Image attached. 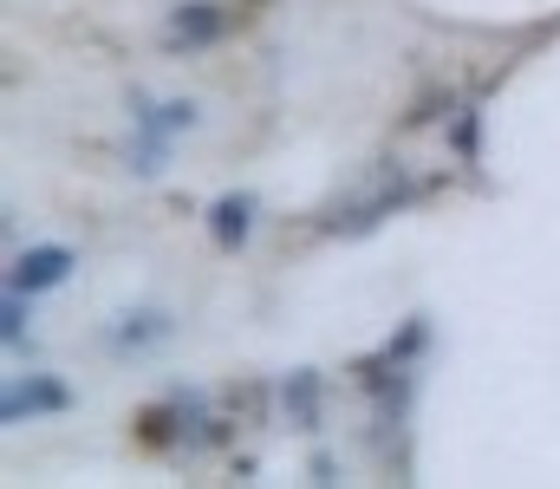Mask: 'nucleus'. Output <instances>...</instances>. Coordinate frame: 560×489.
<instances>
[{
  "mask_svg": "<svg viewBox=\"0 0 560 489\" xmlns=\"http://www.w3.org/2000/svg\"><path fill=\"white\" fill-rule=\"evenodd\" d=\"M20 405H26V411H46V405H66V392H59V385H33V392L13 385V392H7V418H20Z\"/></svg>",
  "mask_w": 560,
  "mask_h": 489,
  "instance_id": "20e7f679",
  "label": "nucleus"
},
{
  "mask_svg": "<svg viewBox=\"0 0 560 489\" xmlns=\"http://www.w3.org/2000/svg\"><path fill=\"white\" fill-rule=\"evenodd\" d=\"M59 281H66V248H33V255H20L13 288H59Z\"/></svg>",
  "mask_w": 560,
  "mask_h": 489,
  "instance_id": "f03ea898",
  "label": "nucleus"
},
{
  "mask_svg": "<svg viewBox=\"0 0 560 489\" xmlns=\"http://www.w3.org/2000/svg\"><path fill=\"white\" fill-rule=\"evenodd\" d=\"M235 26V7L229 0H189V7H176L170 13V26H163V46H209V39H222Z\"/></svg>",
  "mask_w": 560,
  "mask_h": 489,
  "instance_id": "f257e3e1",
  "label": "nucleus"
},
{
  "mask_svg": "<svg viewBox=\"0 0 560 489\" xmlns=\"http://www.w3.org/2000/svg\"><path fill=\"white\" fill-rule=\"evenodd\" d=\"M248 196H235V202H215V242L222 248H235V242H248Z\"/></svg>",
  "mask_w": 560,
  "mask_h": 489,
  "instance_id": "7ed1b4c3",
  "label": "nucleus"
}]
</instances>
